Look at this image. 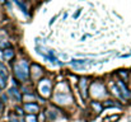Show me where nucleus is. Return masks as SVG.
I'll return each mask as SVG.
<instances>
[{
  "label": "nucleus",
  "instance_id": "f257e3e1",
  "mask_svg": "<svg viewBox=\"0 0 131 122\" xmlns=\"http://www.w3.org/2000/svg\"><path fill=\"white\" fill-rule=\"evenodd\" d=\"M14 74L15 76L22 81H26L28 79V75H29V66H28V62L22 60L19 62H17L14 65Z\"/></svg>",
  "mask_w": 131,
  "mask_h": 122
},
{
  "label": "nucleus",
  "instance_id": "f03ea898",
  "mask_svg": "<svg viewBox=\"0 0 131 122\" xmlns=\"http://www.w3.org/2000/svg\"><path fill=\"white\" fill-rule=\"evenodd\" d=\"M38 90H40V93L43 95L45 98L50 97V95H51V81L48 80V79H42V80H40Z\"/></svg>",
  "mask_w": 131,
  "mask_h": 122
},
{
  "label": "nucleus",
  "instance_id": "7ed1b4c3",
  "mask_svg": "<svg viewBox=\"0 0 131 122\" xmlns=\"http://www.w3.org/2000/svg\"><path fill=\"white\" fill-rule=\"evenodd\" d=\"M92 95L94 98H102L106 95V88L103 84H99V83H94L92 84Z\"/></svg>",
  "mask_w": 131,
  "mask_h": 122
},
{
  "label": "nucleus",
  "instance_id": "20e7f679",
  "mask_svg": "<svg viewBox=\"0 0 131 122\" xmlns=\"http://www.w3.org/2000/svg\"><path fill=\"white\" fill-rule=\"evenodd\" d=\"M55 99H56V102L60 103V104L70 103V102H71V97H70V94H68V93H61V92H60V93H56Z\"/></svg>",
  "mask_w": 131,
  "mask_h": 122
},
{
  "label": "nucleus",
  "instance_id": "39448f33",
  "mask_svg": "<svg viewBox=\"0 0 131 122\" xmlns=\"http://www.w3.org/2000/svg\"><path fill=\"white\" fill-rule=\"evenodd\" d=\"M31 69H32V78H33V80H37L38 78H41V76L43 75V69H42L40 65L33 64Z\"/></svg>",
  "mask_w": 131,
  "mask_h": 122
},
{
  "label": "nucleus",
  "instance_id": "423d86ee",
  "mask_svg": "<svg viewBox=\"0 0 131 122\" xmlns=\"http://www.w3.org/2000/svg\"><path fill=\"white\" fill-rule=\"evenodd\" d=\"M24 111L28 113H37L40 111V107L36 103H24Z\"/></svg>",
  "mask_w": 131,
  "mask_h": 122
},
{
  "label": "nucleus",
  "instance_id": "0eeeda50",
  "mask_svg": "<svg viewBox=\"0 0 131 122\" xmlns=\"http://www.w3.org/2000/svg\"><path fill=\"white\" fill-rule=\"evenodd\" d=\"M9 95L12 97V98H14L17 102H20V99H22V95H20V93L18 92V89L17 88H10L9 89Z\"/></svg>",
  "mask_w": 131,
  "mask_h": 122
},
{
  "label": "nucleus",
  "instance_id": "6e6552de",
  "mask_svg": "<svg viewBox=\"0 0 131 122\" xmlns=\"http://www.w3.org/2000/svg\"><path fill=\"white\" fill-rule=\"evenodd\" d=\"M117 86L120 88V90H121V93L124 94V97H125V98H130L131 93L129 92V89L126 88V85H125L122 81H118V83H117Z\"/></svg>",
  "mask_w": 131,
  "mask_h": 122
},
{
  "label": "nucleus",
  "instance_id": "1a4fd4ad",
  "mask_svg": "<svg viewBox=\"0 0 131 122\" xmlns=\"http://www.w3.org/2000/svg\"><path fill=\"white\" fill-rule=\"evenodd\" d=\"M87 85H88L87 79H82V80H80V83H79V86H80V92H82V95H83L84 98H87V97H88Z\"/></svg>",
  "mask_w": 131,
  "mask_h": 122
},
{
  "label": "nucleus",
  "instance_id": "9d476101",
  "mask_svg": "<svg viewBox=\"0 0 131 122\" xmlns=\"http://www.w3.org/2000/svg\"><path fill=\"white\" fill-rule=\"evenodd\" d=\"M13 56H14L13 48L8 47V48L3 50V59H4V60H10V59H13Z\"/></svg>",
  "mask_w": 131,
  "mask_h": 122
},
{
  "label": "nucleus",
  "instance_id": "9b49d317",
  "mask_svg": "<svg viewBox=\"0 0 131 122\" xmlns=\"http://www.w3.org/2000/svg\"><path fill=\"white\" fill-rule=\"evenodd\" d=\"M103 107H104V108H120V106L116 104V103H113L112 101H107V102H104Z\"/></svg>",
  "mask_w": 131,
  "mask_h": 122
},
{
  "label": "nucleus",
  "instance_id": "f8f14e48",
  "mask_svg": "<svg viewBox=\"0 0 131 122\" xmlns=\"http://www.w3.org/2000/svg\"><path fill=\"white\" fill-rule=\"evenodd\" d=\"M120 120V115H116V116H110V117H107V118H104L103 122H116Z\"/></svg>",
  "mask_w": 131,
  "mask_h": 122
},
{
  "label": "nucleus",
  "instance_id": "ddd939ff",
  "mask_svg": "<svg viewBox=\"0 0 131 122\" xmlns=\"http://www.w3.org/2000/svg\"><path fill=\"white\" fill-rule=\"evenodd\" d=\"M26 122H37V118H36L35 113H28L26 116Z\"/></svg>",
  "mask_w": 131,
  "mask_h": 122
},
{
  "label": "nucleus",
  "instance_id": "4468645a",
  "mask_svg": "<svg viewBox=\"0 0 131 122\" xmlns=\"http://www.w3.org/2000/svg\"><path fill=\"white\" fill-rule=\"evenodd\" d=\"M92 107H93V108L95 109V112H101V111H102V107H103V106H101V104H99L98 102H93V103H92Z\"/></svg>",
  "mask_w": 131,
  "mask_h": 122
},
{
  "label": "nucleus",
  "instance_id": "2eb2a0df",
  "mask_svg": "<svg viewBox=\"0 0 131 122\" xmlns=\"http://www.w3.org/2000/svg\"><path fill=\"white\" fill-rule=\"evenodd\" d=\"M14 1H15V4H17V5L22 9V12H23L24 14H27V8H26V5H24V4H22L19 0H14Z\"/></svg>",
  "mask_w": 131,
  "mask_h": 122
},
{
  "label": "nucleus",
  "instance_id": "dca6fc26",
  "mask_svg": "<svg viewBox=\"0 0 131 122\" xmlns=\"http://www.w3.org/2000/svg\"><path fill=\"white\" fill-rule=\"evenodd\" d=\"M6 80H8V78H4L3 75H0V86L1 88H5L6 86Z\"/></svg>",
  "mask_w": 131,
  "mask_h": 122
},
{
  "label": "nucleus",
  "instance_id": "f3484780",
  "mask_svg": "<svg viewBox=\"0 0 131 122\" xmlns=\"http://www.w3.org/2000/svg\"><path fill=\"white\" fill-rule=\"evenodd\" d=\"M23 99H24L26 102H28V99H35V95L31 94V93H26V94L23 95Z\"/></svg>",
  "mask_w": 131,
  "mask_h": 122
},
{
  "label": "nucleus",
  "instance_id": "a211bd4d",
  "mask_svg": "<svg viewBox=\"0 0 131 122\" xmlns=\"http://www.w3.org/2000/svg\"><path fill=\"white\" fill-rule=\"evenodd\" d=\"M48 116H50V120H55L56 118V113L52 112V111H48Z\"/></svg>",
  "mask_w": 131,
  "mask_h": 122
},
{
  "label": "nucleus",
  "instance_id": "6ab92c4d",
  "mask_svg": "<svg viewBox=\"0 0 131 122\" xmlns=\"http://www.w3.org/2000/svg\"><path fill=\"white\" fill-rule=\"evenodd\" d=\"M118 75H121V76H122V78H125V79L127 78V73H126V71H122V70H121V71H118Z\"/></svg>",
  "mask_w": 131,
  "mask_h": 122
},
{
  "label": "nucleus",
  "instance_id": "aec40b11",
  "mask_svg": "<svg viewBox=\"0 0 131 122\" xmlns=\"http://www.w3.org/2000/svg\"><path fill=\"white\" fill-rule=\"evenodd\" d=\"M10 122H18V118L15 117V115H10Z\"/></svg>",
  "mask_w": 131,
  "mask_h": 122
},
{
  "label": "nucleus",
  "instance_id": "412c9836",
  "mask_svg": "<svg viewBox=\"0 0 131 122\" xmlns=\"http://www.w3.org/2000/svg\"><path fill=\"white\" fill-rule=\"evenodd\" d=\"M80 10H82V9H79V10H78V12H77V13L73 15V18H74V19H77V18L79 17V14H80Z\"/></svg>",
  "mask_w": 131,
  "mask_h": 122
},
{
  "label": "nucleus",
  "instance_id": "4be33fe9",
  "mask_svg": "<svg viewBox=\"0 0 131 122\" xmlns=\"http://www.w3.org/2000/svg\"><path fill=\"white\" fill-rule=\"evenodd\" d=\"M55 19H56V17H52V18H51V20H50V24H52V23L55 22Z\"/></svg>",
  "mask_w": 131,
  "mask_h": 122
},
{
  "label": "nucleus",
  "instance_id": "5701e85b",
  "mask_svg": "<svg viewBox=\"0 0 131 122\" xmlns=\"http://www.w3.org/2000/svg\"><path fill=\"white\" fill-rule=\"evenodd\" d=\"M17 111H18V113H19V115H23V109H20V108H17Z\"/></svg>",
  "mask_w": 131,
  "mask_h": 122
},
{
  "label": "nucleus",
  "instance_id": "b1692460",
  "mask_svg": "<svg viewBox=\"0 0 131 122\" xmlns=\"http://www.w3.org/2000/svg\"><path fill=\"white\" fill-rule=\"evenodd\" d=\"M0 1H1V3H5V0H0Z\"/></svg>",
  "mask_w": 131,
  "mask_h": 122
},
{
  "label": "nucleus",
  "instance_id": "393cba45",
  "mask_svg": "<svg viewBox=\"0 0 131 122\" xmlns=\"http://www.w3.org/2000/svg\"><path fill=\"white\" fill-rule=\"evenodd\" d=\"M0 111H1V103H0Z\"/></svg>",
  "mask_w": 131,
  "mask_h": 122
},
{
  "label": "nucleus",
  "instance_id": "a878e982",
  "mask_svg": "<svg viewBox=\"0 0 131 122\" xmlns=\"http://www.w3.org/2000/svg\"><path fill=\"white\" fill-rule=\"evenodd\" d=\"M1 89H3V88H1V86H0V92H1Z\"/></svg>",
  "mask_w": 131,
  "mask_h": 122
}]
</instances>
